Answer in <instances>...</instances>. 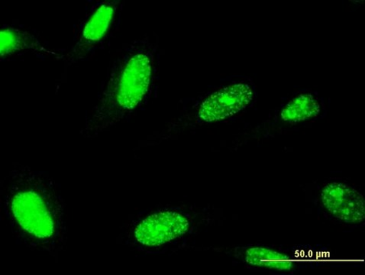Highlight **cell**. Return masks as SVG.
<instances>
[{
    "instance_id": "6da1fadb",
    "label": "cell",
    "mask_w": 365,
    "mask_h": 275,
    "mask_svg": "<svg viewBox=\"0 0 365 275\" xmlns=\"http://www.w3.org/2000/svg\"><path fill=\"white\" fill-rule=\"evenodd\" d=\"M2 217L17 244L57 258L66 249L68 211L48 172L17 165L0 183Z\"/></svg>"
},
{
    "instance_id": "7a4b0ae2",
    "label": "cell",
    "mask_w": 365,
    "mask_h": 275,
    "mask_svg": "<svg viewBox=\"0 0 365 275\" xmlns=\"http://www.w3.org/2000/svg\"><path fill=\"white\" fill-rule=\"evenodd\" d=\"M162 48L157 35L128 42L113 60L80 133L93 140L130 121L158 94Z\"/></svg>"
},
{
    "instance_id": "3957f363",
    "label": "cell",
    "mask_w": 365,
    "mask_h": 275,
    "mask_svg": "<svg viewBox=\"0 0 365 275\" xmlns=\"http://www.w3.org/2000/svg\"><path fill=\"white\" fill-rule=\"evenodd\" d=\"M192 229V216L185 207L159 205L128 220L120 242L140 256L171 255L184 246Z\"/></svg>"
},
{
    "instance_id": "277c9868",
    "label": "cell",
    "mask_w": 365,
    "mask_h": 275,
    "mask_svg": "<svg viewBox=\"0 0 365 275\" xmlns=\"http://www.w3.org/2000/svg\"><path fill=\"white\" fill-rule=\"evenodd\" d=\"M256 98V89L250 81L225 84L207 94L197 105L184 110L168 122L155 140L160 144L177 140L192 126L209 125L230 120L248 109Z\"/></svg>"
},
{
    "instance_id": "5b68a950",
    "label": "cell",
    "mask_w": 365,
    "mask_h": 275,
    "mask_svg": "<svg viewBox=\"0 0 365 275\" xmlns=\"http://www.w3.org/2000/svg\"><path fill=\"white\" fill-rule=\"evenodd\" d=\"M123 6L121 0H103L91 4L81 20L71 50L64 57L66 68L85 61L105 46L120 24Z\"/></svg>"
},
{
    "instance_id": "8992f818",
    "label": "cell",
    "mask_w": 365,
    "mask_h": 275,
    "mask_svg": "<svg viewBox=\"0 0 365 275\" xmlns=\"http://www.w3.org/2000/svg\"><path fill=\"white\" fill-rule=\"evenodd\" d=\"M1 61L28 54L63 61L66 53L51 48L34 31L17 25H4L0 31Z\"/></svg>"
},
{
    "instance_id": "52a82bcc",
    "label": "cell",
    "mask_w": 365,
    "mask_h": 275,
    "mask_svg": "<svg viewBox=\"0 0 365 275\" xmlns=\"http://www.w3.org/2000/svg\"><path fill=\"white\" fill-rule=\"evenodd\" d=\"M320 197L324 208L341 223H363L365 219L364 199L356 189L344 183L332 182L324 187Z\"/></svg>"
},
{
    "instance_id": "ba28073f",
    "label": "cell",
    "mask_w": 365,
    "mask_h": 275,
    "mask_svg": "<svg viewBox=\"0 0 365 275\" xmlns=\"http://www.w3.org/2000/svg\"><path fill=\"white\" fill-rule=\"evenodd\" d=\"M240 259L247 266L277 271H291L294 268L293 259L271 248L250 247L243 249Z\"/></svg>"
},
{
    "instance_id": "9c48e42d",
    "label": "cell",
    "mask_w": 365,
    "mask_h": 275,
    "mask_svg": "<svg viewBox=\"0 0 365 275\" xmlns=\"http://www.w3.org/2000/svg\"><path fill=\"white\" fill-rule=\"evenodd\" d=\"M320 112L317 97L312 93H302L285 105L280 116L284 122L295 124L314 119Z\"/></svg>"
}]
</instances>
